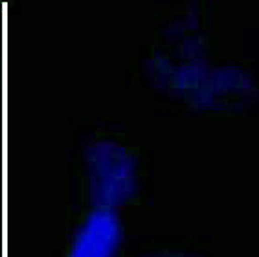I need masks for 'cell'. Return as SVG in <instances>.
I'll return each mask as SVG.
<instances>
[{
	"label": "cell",
	"instance_id": "obj_2",
	"mask_svg": "<svg viewBox=\"0 0 259 257\" xmlns=\"http://www.w3.org/2000/svg\"><path fill=\"white\" fill-rule=\"evenodd\" d=\"M257 84L250 70L241 64H211L206 77L188 103L202 112H241L254 105Z\"/></svg>",
	"mask_w": 259,
	"mask_h": 257
},
{
	"label": "cell",
	"instance_id": "obj_1",
	"mask_svg": "<svg viewBox=\"0 0 259 257\" xmlns=\"http://www.w3.org/2000/svg\"><path fill=\"white\" fill-rule=\"evenodd\" d=\"M85 175L92 208L118 211L138 191V160L116 140L101 138L87 145Z\"/></svg>",
	"mask_w": 259,
	"mask_h": 257
},
{
	"label": "cell",
	"instance_id": "obj_4",
	"mask_svg": "<svg viewBox=\"0 0 259 257\" xmlns=\"http://www.w3.org/2000/svg\"><path fill=\"white\" fill-rule=\"evenodd\" d=\"M123 223L116 209L92 208L74 230L66 257H118Z\"/></svg>",
	"mask_w": 259,
	"mask_h": 257
},
{
	"label": "cell",
	"instance_id": "obj_3",
	"mask_svg": "<svg viewBox=\"0 0 259 257\" xmlns=\"http://www.w3.org/2000/svg\"><path fill=\"white\" fill-rule=\"evenodd\" d=\"M208 54H182V52H155L144 61L145 74L160 90L175 98L188 99L208 74Z\"/></svg>",
	"mask_w": 259,
	"mask_h": 257
},
{
	"label": "cell",
	"instance_id": "obj_5",
	"mask_svg": "<svg viewBox=\"0 0 259 257\" xmlns=\"http://www.w3.org/2000/svg\"><path fill=\"white\" fill-rule=\"evenodd\" d=\"M142 257H200V255L191 252H179V250H158V252L145 253Z\"/></svg>",
	"mask_w": 259,
	"mask_h": 257
}]
</instances>
